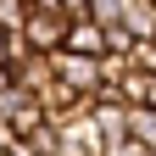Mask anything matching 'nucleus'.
I'll return each instance as SVG.
<instances>
[{"mask_svg": "<svg viewBox=\"0 0 156 156\" xmlns=\"http://www.w3.org/2000/svg\"><path fill=\"white\" fill-rule=\"evenodd\" d=\"M67 23L73 17L67 11H39V6H28V23H23V39H28V50H62L67 45Z\"/></svg>", "mask_w": 156, "mask_h": 156, "instance_id": "obj_1", "label": "nucleus"}, {"mask_svg": "<svg viewBox=\"0 0 156 156\" xmlns=\"http://www.w3.org/2000/svg\"><path fill=\"white\" fill-rule=\"evenodd\" d=\"M50 67H56V78H62L67 89H78V95H95V89H101V62H95V56L50 50Z\"/></svg>", "mask_w": 156, "mask_h": 156, "instance_id": "obj_2", "label": "nucleus"}, {"mask_svg": "<svg viewBox=\"0 0 156 156\" xmlns=\"http://www.w3.org/2000/svg\"><path fill=\"white\" fill-rule=\"evenodd\" d=\"M62 156H106L101 128H95L89 117H73V123H62Z\"/></svg>", "mask_w": 156, "mask_h": 156, "instance_id": "obj_3", "label": "nucleus"}, {"mask_svg": "<svg viewBox=\"0 0 156 156\" xmlns=\"http://www.w3.org/2000/svg\"><path fill=\"white\" fill-rule=\"evenodd\" d=\"M62 50H78V56H95V62H101V56H106V28L95 23V17H73Z\"/></svg>", "mask_w": 156, "mask_h": 156, "instance_id": "obj_4", "label": "nucleus"}, {"mask_svg": "<svg viewBox=\"0 0 156 156\" xmlns=\"http://www.w3.org/2000/svg\"><path fill=\"white\" fill-rule=\"evenodd\" d=\"M123 28H128V39H151L156 34V0H123Z\"/></svg>", "mask_w": 156, "mask_h": 156, "instance_id": "obj_5", "label": "nucleus"}, {"mask_svg": "<svg viewBox=\"0 0 156 156\" xmlns=\"http://www.w3.org/2000/svg\"><path fill=\"white\" fill-rule=\"evenodd\" d=\"M23 151H28V156H62V128H56L50 117L34 123V128L23 134Z\"/></svg>", "mask_w": 156, "mask_h": 156, "instance_id": "obj_6", "label": "nucleus"}, {"mask_svg": "<svg viewBox=\"0 0 156 156\" xmlns=\"http://www.w3.org/2000/svg\"><path fill=\"white\" fill-rule=\"evenodd\" d=\"M23 23H28V0H0V28L23 34Z\"/></svg>", "mask_w": 156, "mask_h": 156, "instance_id": "obj_7", "label": "nucleus"}, {"mask_svg": "<svg viewBox=\"0 0 156 156\" xmlns=\"http://www.w3.org/2000/svg\"><path fill=\"white\" fill-rule=\"evenodd\" d=\"M6 151H17V128H11V123H0V156H6Z\"/></svg>", "mask_w": 156, "mask_h": 156, "instance_id": "obj_8", "label": "nucleus"}, {"mask_svg": "<svg viewBox=\"0 0 156 156\" xmlns=\"http://www.w3.org/2000/svg\"><path fill=\"white\" fill-rule=\"evenodd\" d=\"M11 45H17V34H6V28H0V62H6V67H11Z\"/></svg>", "mask_w": 156, "mask_h": 156, "instance_id": "obj_9", "label": "nucleus"}, {"mask_svg": "<svg viewBox=\"0 0 156 156\" xmlns=\"http://www.w3.org/2000/svg\"><path fill=\"white\" fill-rule=\"evenodd\" d=\"M62 11L67 17H89V0H62Z\"/></svg>", "mask_w": 156, "mask_h": 156, "instance_id": "obj_10", "label": "nucleus"}, {"mask_svg": "<svg viewBox=\"0 0 156 156\" xmlns=\"http://www.w3.org/2000/svg\"><path fill=\"white\" fill-rule=\"evenodd\" d=\"M11 84H17V73H11L6 62H0V89H11Z\"/></svg>", "mask_w": 156, "mask_h": 156, "instance_id": "obj_11", "label": "nucleus"}, {"mask_svg": "<svg viewBox=\"0 0 156 156\" xmlns=\"http://www.w3.org/2000/svg\"><path fill=\"white\" fill-rule=\"evenodd\" d=\"M6 156H28V151H23V140H17V151H6Z\"/></svg>", "mask_w": 156, "mask_h": 156, "instance_id": "obj_12", "label": "nucleus"}, {"mask_svg": "<svg viewBox=\"0 0 156 156\" xmlns=\"http://www.w3.org/2000/svg\"><path fill=\"white\" fill-rule=\"evenodd\" d=\"M151 39H156V34H151Z\"/></svg>", "mask_w": 156, "mask_h": 156, "instance_id": "obj_13", "label": "nucleus"}]
</instances>
